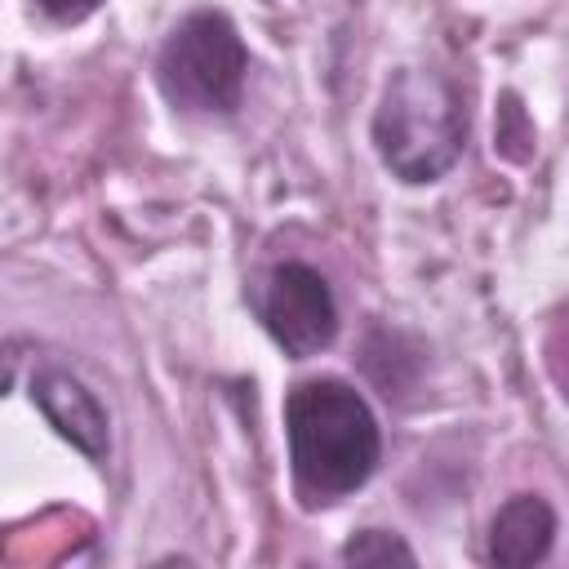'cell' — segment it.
Returning <instances> with one entry per match:
<instances>
[{
	"mask_svg": "<svg viewBox=\"0 0 569 569\" xmlns=\"http://www.w3.org/2000/svg\"><path fill=\"white\" fill-rule=\"evenodd\" d=\"M284 440L293 485L307 507L356 493L382 458L369 400L342 378H302L284 396Z\"/></svg>",
	"mask_w": 569,
	"mask_h": 569,
	"instance_id": "6da1fadb",
	"label": "cell"
},
{
	"mask_svg": "<svg viewBox=\"0 0 569 569\" xmlns=\"http://www.w3.org/2000/svg\"><path fill=\"white\" fill-rule=\"evenodd\" d=\"M373 151L409 187L440 182L467 147V107L449 76L400 67L373 111Z\"/></svg>",
	"mask_w": 569,
	"mask_h": 569,
	"instance_id": "7a4b0ae2",
	"label": "cell"
},
{
	"mask_svg": "<svg viewBox=\"0 0 569 569\" xmlns=\"http://www.w3.org/2000/svg\"><path fill=\"white\" fill-rule=\"evenodd\" d=\"M249 76V49L236 22L218 9L187 13L156 53V84L173 111L231 116Z\"/></svg>",
	"mask_w": 569,
	"mask_h": 569,
	"instance_id": "3957f363",
	"label": "cell"
},
{
	"mask_svg": "<svg viewBox=\"0 0 569 569\" xmlns=\"http://www.w3.org/2000/svg\"><path fill=\"white\" fill-rule=\"evenodd\" d=\"M253 311L289 360L320 356L338 338V302L329 280L307 262H276L253 284Z\"/></svg>",
	"mask_w": 569,
	"mask_h": 569,
	"instance_id": "277c9868",
	"label": "cell"
},
{
	"mask_svg": "<svg viewBox=\"0 0 569 569\" xmlns=\"http://www.w3.org/2000/svg\"><path fill=\"white\" fill-rule=\"evenodd\" d=\"M31 400L40 405V413L49 418V427L71 440L84 458L102 462L107 458V445H111V431H107V409L102 400L67 369H40L31 378Z\"/></svg>",
	"mask_w": 569,
	"mask_h": 569,
	"instance_id": "5b68a950",
	"label": "cell"
},
{
	"mask_svg": "<svg viewBox=\"0 0 569 569\" xmlns=\"http://www.w3.org/2000/svg\"><path fill=\"white\" fill-rule=\"evenodd\" d=\"M551 542H556V511L538 493L507 498L489 525V560L507 565V569H525V565L547 560Z\"/></svg>",
	"mask_w": 569,
	"mask_h": 569,
	"instance_id": "8992f818",
	"label": "cell"
},
{
	"mask_svg": "<svg viewBox=\"0 0 569 569\" xmlns=\"http://www.w3.org/2000/svg\"><path fill=\"white\" fill-rule=\"evenodd\" d=\"M342 560H347V565H391V560L413 565V551H409V542H400V538L387 533V529H360V533L342 547Z\"/></svg>",
	"mask_w": 569,
	"mask_h": 569,
	"instance_id": "52a82bcc",
	"label": "cell"
},
{
	"mask_svg": "<svg viewBox=\"0 0 569 569\" xmlns=\"http://www.w3.org/2000/svg\"><path fill=\"white\" fill-rule=\"evenodd\" d=\"M107 0H36V9L53 22H84L89 13H98Z\"/></svg>",
	"mask_w": 569,
	"mask_h": 569,
	"instance_id": "ba28073f",
	"label": "cell"
},
{
	"mask_svg": "<svg viewBox=\"0 0 569 569\" xmlns=\"http://www.w3.org/2000/svg\"><path fill=\"white\" fill-rule=\"evenodd\" d=\"M9 382H13V356L0 347V396L9 391Z\"/></svg>",
	"mask_w": 569,
	"mask_h": 569,
	"instance_id": "9c48e42d",
	"label": "cell"
}]
</instances>
